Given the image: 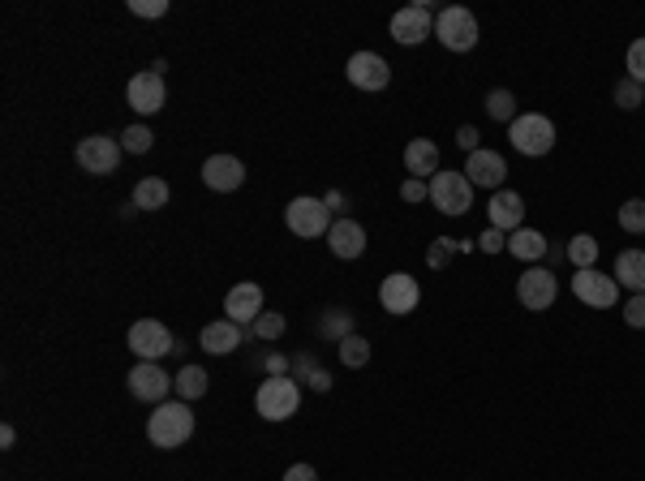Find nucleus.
Instances as JSON below:
<instances>
[{
	"label": "nucleus",
	"instance_id": "27",
	"mask_svg": "<svg viewBox=\"0 0 645 481\" xmlns=\"http://www.w3.org/2000/svg\"><path fill=\"white\" fill-rule=\"evenodd\" d=\"M172 391L190 404V400H198V396H207V370L203 366H185L177 378H172Z\"/></svg>",
	"mask_w": 645,
	"mask_h": 481
},
{
	"label": "nucleus",
	"instance_id": "22",
	"mask_svg": "<svg viewBox=\"0 0 645 481\" xmlns=\"http://www.w3.org/2000/svg\"><path fill=\"white\" fill-rule=\"evenodd\" d=\"M198 344H203L211 357H224V353H233V348L241 344V327L228 323V318H220V323H207L203 335H198Z\"/></svg>",
	"mask_w": 645,
	"mask_h": 481
},
{
	"label": "nucleus",
	"instance_id": "12",
	"mask_svg": "<svg viewBox=\"0 0 645 481\" xmlns=\"http://www.w3.org/2000/svg\"><path fill=\"white\" fill-rule=\"evenodd\" d=\"M418 301H422V284L413 280L409 271H392L379 284V305H383L387 314H396V318L413 314V310H418Z\"/></svg>",
	"mask_w": 645,
	"mask_h": 481
},
{
	"label": "nucleus",
	"instance_id": "43",
	"mask_svg": "<svg viewBox=\"0 0 645 481\" xmlns=\"http://www.w3.org/2000/svg\"><path fill=\"white\" fill-rule=\"evenodd\" d=\"M310 387H314V391H327V387H332V374H327V370H314V374H310Z\"/></svg>",
	"mask_w": 645,
	"mask_h": 481
},
{
	"label": "nucleus",
	"instance_id": "35",
	"mask_svg": "<svg viewBox=\"0 0 645 481\" xmlns=\"http://www.w3.org/2000/svg\"><path fill=\"white\" fill-rule=\"evenodd\" d=\"M319 331H323V335H336V344H340L344 335H353V318L344 314V310H336V314H323V323H319Z\"/></svg>",
	"mask_w": 645,
	"mask_h": 481
},
{
	"label": "nucleus",
	"instance_id": "33",
	"mask_svg": "<svg viewBox=\"0 0 645 481\" xmlns=\"http://www.w3.org/2000/svg\"><path fill=\"white\" fill-rule=\"evenodd\" d=\"M284 327H289V323H284V314H276V310H263V314L254 318V335H258L263 344H267V340H280Z\"/></svg>",
	"mask_w": 645,
	"mask_h": 481
},
{
	"label": "nucleus",
	"instance_id": "11",
	"mask_svg": "<svg viewBox=\"0 0 645 481\" xmlns=\"http://www.w3.org/2000/svg\"><path fill=\"white\" fill-rule=\"evenodd\" d=\"M344 78H349L357 91L375 95V91H387V82H392V65H387L379 52H353L349 65H344Z\"/></svg>",
	"mask_w": 645,
	"mask_h": 481
},
{
	"label": "nucleus",
	"instance_id": "30",
	"mask_svg": "<svg viewBox=\"0 0 645 481\" xmlns=\"http://www.w3.org/2000/svg\"><path fill=\"white\" fill-rule=\"evenodd\" d=\"M620 228L633 232V237H645V198H628L620 207Z\"/></svg>",
	"mask_w": 645,
	"mask_h": 481
},
{
	"label": "nucleus",
	"instance_id": "42",
	"mask_svg": "<svg viewBox=\"0 0 645 481\" xmlns=\"http://www.w3.org/2000/svg\"><path fill=\"white\" fill-rule=\"evenodd\" d=\"M284 481H319V473H314V464H289Z\"/></svg>",
	"mask_w": 645,
	"mask_h": 481
},
{
	"label": "nucleus",
	"instance_id": "19",
	"mask_svg": "<svg viewBox=\"0 0 645 481\" xmlns=\"http://www.w3.org/2000/svg\"><path fill=\"white\" fill-rule=\"evenodd\" d=\"M486 215H491V228H499V232H508V237H512V232L525 224V198L516 194V189H495Z\"/></svg>",
	"mask_w": 645,
	"mask_h": 481
},
{
	"label": "nucleus",
	"instance_id": "7",
	"mask_svg": "<svg viewBox=\"0 0 645 481\" xmlns=\"http://www.w3.org/2000/svg\"><path fill=\"white\" fill-rule=\"evenodd\" d=\"M572 297L581 305H590V310H615V301H620V284H615V275L607 271H577L572 275Z\"/></svg>",
	"mask_w": 645,
	"mask_h": 481
},
{
	"label": "nucleus",
	"instance_id": "44",
	"mask_svg": "<svg viewBox=\"0 0 645 481\" xmlns=\"http://www.w3.org/2000/svg\"><path fill=\"white\" fill-rule=\"evenodd\" d=\"M13 443H18V434H13V426H5V430H0V447H5V451H9Z\"/></svg>",
	"mask_w": 645,
	"mask_h": 481
},
{
	"label": "nucleus",
	"instance_id": "6",
	"mask_svg": "<svg viewBox=\"0 0 645 481\" xmlns=\"http://www.w3.org/2000/svg\"><path fill=\"white\" fill-rule=\"evenodd\" d=\"M430 202H435V207L443 211V215H465L469 207H473V185H469V177L465 172H435V177H430Z\"/></svg>",
	"mask_w": 645,
	"mask_h": 481
},
{
	"label": "nucleus",
	"instance_id": "28",
	"mask_svg": "<svg viewBox=\"0 0 645 481\" xmlns=\"http://www.w3.org/2000/svg\"><path fill=\"white\" fill-rule=\"evenodd\" d=\"M486 112H491V121H499V125H512L516 116V95L508 91V86H495V91H486Z\"/></svg>",
	"mask_w": 645,
	"mask_h": 481
},
{
	"label": "nucleus",
	"instance_id": "4",
	"mask_svg": "<svg viewBox=\"0 0 645 481\" xmlns=\"http://www.w3.org/2000/svg\"><path fill=\"white\" fill-rule=\"evenodd\" d=\"M297 404H301V387L284 374L263 378V387H258V396H254V408L263 421H289L297 413Z\"/></svg>",
	"mask_w": 645,
	"mask_h": 481
},
{
	"label": "nucleus",
	"instance_id": "29",
	"mask_svg": "<svg viewBox=\"0 0 645 481\" xmlns=\"http://www.w3.org/2000/svg\"><path fill=\"white\" fill-rule=\"evenodd\" d=\"M366 361H370V340H366V335H357V331L344 335V340H340V366L362 370Z\"/></svg>",
	"mask_w": 645,
	"mask_h": 481
},
{
	"label": "nucleus",
	"instance_id": "39",
	"mask_svg": "<svg viewBox=\"0 0 645 481\" xmlns=\"http://www.w3.org/2000/svg\"><path fill=\"white\" fill-rule=\"evenodd\" d=\"M624 323L628 327H645V293H633V297H628V305H624Z\"/></svg>",
	"mask_w": 645,
	"mask_h": 481
},
{
	"label": "nucleus",
	"instance_id": "25",
	"mask_svg": "<svg viewBox=\"0 0 645 481\" xmlns=\"http://www.w3.org/2000/svg\"><path fill=\"white\" fill-rule=\"evenodd\" d=\"M508 254L512 258H521V262H538L542 254H547V237L534 228H516L512 237H508Z\"/></svg>",
	"mask_w": 645,
	"mask_h": 481
},
{
	"label": "nucleus",
	"instance_id": "18",
	"mask_svg": "<svg viewBox=\"0 0 645 481\" xmlns=\"http://www.w3.org/2000/svg\"><path fill=\"white\" fill-rule=\"evenodd\" d=\"M203 185L215 194H233V189L246 185V164L237 155H211L203 164Z\"/></svg>",
	"mask_w": 645,
	"mask_h": 481
},
{
	"label": "nucleus",
	"instance_id": "26",
	"mask_svg": "<svg viewBox=\"0 0 645 481\" xmlns=\"http://www.w3.org/2000/svg\"><path fill=\"white\" fill-rule=\"evenodd\" d=\"M564 254H568V262H572L577 271H590L594 262H598V254H602V245H598V237H590V232H577V237L568 241Z\"/></svg>",
	"mask_w": 645,
	"mask_h": 481
},
{
	"label": "nucleus",
	"instance_id": "14",
	"mask_svg": "<svg viewBox=\"0 0 645 481\" xmlns=\"http://www.w3.org/2000/svg\"><path fill=\"white\" fill-rule=\"evenodd\" d=\"M125 99H129V108H134L138 116H155L168 104L164 74H155V69H142V74H134V78H129V86H125Z\"/></svg>",
	"mask_w": 645,
	"mask_h": 481
},
{
	"label": "nucleus",
	"instance_id": "10",
	"mask_svg": "<svg viewBox=\"0 0 645 481\" xmlns=\"http://www.w3.org/2000/svg\"><path fill=\"white\" fill-rule=\"evenodd\" d=\"M555 297H559V280H555V271H547V267H529L521 280H516V301H521L525 310H534V314L551 310Z\"/></svg>",
	"mask_w": 645,
	"mask_h": 481
},
{
	"label": "nucleus",
	"instance_id": "45",
	"mask_svg": "<svg viewBox=\"0 0 645 481\" xmlns=\"http://www.w3.org/2000/svg\"><path fill=\"white\" fill-rule=\"evenodd\" d=\"M323 202H327V211H340L344 207V194H336V189H332V194H327Z\"/></svg>",
	"mask_w": 645,
	"mask_h": 481
},
{
	"label": "nucleus",
	"instance_id": "24",
	"mask_svg": "<svg viewBox=\"0 0 645 481\" xmlns=\"http://www.w3.org/2000/svg\"><path fill=\"white\" fill-rule=\"evenodd\" d=\"M168 198H172V189H168L164 177H142V181L134 185V207H138V211H164Z\"/></svg>",
	"mask_w": 645,
	"mask_h": 481
},
{
	"label": "nucleus",
	"instance_id": "13",
	"mask_svg": "<svg viewBox=\"0 0 645 481\" xmlns=\"http://www.w3.org/2000/svg\"><path fill=\"white\" fill-rule=\"evenodd\" d=\"M125 387H129V396L142 400V404H164L168 391H172V378L164 374L160 361H138V366L129 370Z\"/></svg>",
	"mask_w": 645,
	"mask_h": 481
},
{
	"label": "nucleus",
	"instance_id": "17",
	"mask_svg": "<svg viewBox=\"0 0 645 481\" xmlns=\"http://www.w3.org/2000/svg\"><path fill=\"white\" fill-rule=\"evenodd\" d=\"M263 314V288L258 284H233L224 297V318L237 327H254V318Z\"/></svg>",
	"mask_w": 645,
	"mask_h": 481
},
{
	"label": "nucleus",
	"instance_id": "34",
	"mask_svg": "<svg viewBox=\"0 0 645 481\" xmlns=\"http://www.w3.org/2000/svg\"><path fill=\"white\" fill-rule=\"evenodd\" d=\"M624 65H628V78L645 86V35L628 43V56H624Z\"/></svg>",
	"mask_w": 645,
	"mask_h": 481
},
{
	"label": "nucleus",
	"instance_id": "15",
	"mask_svg": "<svg viewBox=\"0 0 645 481\" xmlns=\"http://www.w3.org/2000/svg\"><path fill=\"white\" fill-rule=\"evenodd\" d=\"M392 39L400 43V48H418V43H426L430 35H435V18H430V5H409L392 13Z\"/></svg>",
	"mask_w": 645,
	"mask_h": 481
},
{
	"label": "nucleus",
	"instance_id": "40",
	"mask_svg": "<svg viewBox=\"0 0 645 481\" xmlns=\"http://www.w3.org/2000/svg\"><path fill=\"white\" fill-rule=\"evenodd\" d=\"M478 250H482V254H499V250H508V232L486 228L482 237H478Z\"/></svg>",
	"mask_w": 645,
	"mask_h": 481
},
{
	"label": "nucleus",
	"instance_id": "5",
	"mask_svg": "<svg viewBox=\"0 0 645 481\" xmlns=\"http://www.w3.org/2000/svg\"><path fill=\"white\" fill-rule=\"evenodd\" d=\"M284 224H289V232H297V237H327V232H332V211H327L323 198L301 194L284 207Z\"/></svg>",
	"mask_w": 645,
	"mask_h": 481
},
{
	"label": "nucleus",
	"instance_id": "21",
	"mask_svg": "<svg viewBox=\"0 0 645 481\" xmlns=\"http://www.w3.org/2000/svg\"><path fill=\"white\" fill-rule=\"evenodd\" d=\"M405 172L418 181H430L435 172H443V159H439V147L430 138H413L405 147Z\"/></svg>",
	"mask_w": 645,
	"mask_h": 481
},
{
	"label": "nucleus",
	"instance_id": "37",
	"mask_svg": "<svg viewBox=\"0 0 645 481\" xmlns=\"http://www.w3.org/2000/svg\"><path fill=\"white\" fill-rule=\"evenodd\" d=\"M129 13H134V18H164L168 0H129Z\"/></svg>",
	"mask_w": 645,
	"mask_h": 481
},
{
	"label": "nucleus",
	"instance_id": "38",
	"mask_svg": "<svg viewBox=\"0 0 645 481\" xmlns=\"http://www.w3.org/2000/svg\"><path fill=\"white\" fill-rule=\"evenodd\" d=\"M400 198L405 202H430V181H418V177L400 181Z\"/></svg>",
	"mask_w": 645,
	"mask_h": 481
},
{
	"label": "nucleus",
	"instance_id": "16",
	"mask_svg": "<svg viewBox=\"0 0 645 481\" xmlns=\"http://www.w3.org/2000/svg\"><path fill=\"white\" fill-rule=\"evenodd\" d=\"M465 177L473 189H504V177H508V164H504V155L499 151H473L465 159Z\"/></svg>",
	"mask_w": 645,
	"mask_h": 481
},
{
	"label": "nucleus",
	"instance_id": "31",
	"mask_svg": "<svg viewBox=\"0 0 645 481\" xmlns=\"http://www.w3.org/2000/svg\"><path fill=\"white\" fill-rule=\"evenodd\" d=\"M121 147L129 151V155H147L151 147H155V134L147 125H129L125 134H121Z\"/></svg>",
	"mask_w": 645,
	"mask_h": 481
},
{
	"label": "nucleus",
	"instance_id": "9",
	"mask_svg": "<svg viewBox=\"0 0 645 481\" xmlns=\"http://www.w3.org/2000/svg\"><path fill=\"white\" fill-rule=\"evenodd\" d=\"M121 155H125L121 142L104 138V134H91V138L78 142V164H82V172H91V177H112L121 164Z\"/></svg>",
	"mask_w": 645,
	"mask_h": 481
},
{
	"label": "nucleus",
	"instance_id": "46",
	"mask_svg": "<svg viewBox=\"0 0 645 481\" xmlns=\"http://www.w3.org/2000/svg\"><path fill=\"white\" fill-rule=\"evenodd\" d=\"M267 366H271V374L280 378V370H284V357H280V353H271V357H267Z\"/></svg>",
	"mask_w": 645,
	"mask_h": 481
},
{
	"label": "nucleus",
	"instance_id": "2",
	"mask_svg": "<svg viewBox=\"0 0 645 481\" xmlns=\"http://www.w3.org/2000/svg\"><path fill=\"white\" fill-rule=\"evenodd\" d=\"M508 142H512L516 155L542 159V155L555 151V125H551L542 112H521V116H516V121L508 125Z\"/></svg>",
	"mask_w": 645,
	"mask_h": 481
},
{
	"label": "nucleus",
	"instance_id": "1",
	"mask_svg": "<svg viewBox=\"0 0 645 481\" xmlns=\"http://www.w3.org/2000/svg\"><path fill=\"white\" fill-rule=\"evenodd\" d=\"M190 434H194V413H190V404L185 400H164L147 421V439H151V447H160V451L190 443Z\"/></svg>",
	"mask_w": 645,
	"mask_h": 481
},
{
	"label": "nucleus",
	"instance_id": "3",
	"mask_svg": "<svg viewBox=\"0 0 645 481\" xmlns=\"http://www.w3.org/2000/svg\"><path fill=\"white\" fill-rule=\"evenodd\" d=\"M435 39H439L448 52H473V48H478V18H473V9H465V5L439 9V18H435Z\"/></svg>",
	"mask_w": 645,
	"mask_h": 481
},
{
	"label": "nucleus",
	"instance_id": "23",
	"mask_svg": "<svg viewBox=\"0 0 645 481\" xmlns=\"http://www.w3.org/2000/svg\"><path fill=\"white\" fill-rule=\"evenodd\" d=\"M615 284L628 293H645V250H624L615 258Z\"/></svg>",
	"mask_w": 645,
	"mask_h": 481
},
{
	"label": "nucleus",
	"instance_id": "41",
	"mask_svg": "<svg viewBox=\"0 0 645 481\" xmlns=\"http://www.w3.org/2000/svg\"><path fill=\"white\" fill-rule=\"evenodd\" d=\"M456 147H461L465 155H473V151H482V134L473 125H461L456 129Z\"/></svg>",
	"mask_w": 645,
	"mask_h": 481
},
{
	"label": "nucleus",
	"instance_id": "8",
	"mask_svg": "<svg viewBox=\"0 0 645 481\" xmlns=\"http://www.w3.org/2000/svg\"><path fill=\"white\" fill-rule=\"evenodd\" d=\"M125 344H129V353H134L138 361H160L164 353H172V348H177L172 331L164 323H155V318H138V323L129 327Z\"/></svg>",
	"mask_w": 645,
	"mask_h": 481
},
{
	"label": "nucleus",
	"instance_id": "36",
	"mask_svg": "<svg viewBox=\"0 0 645 481\" xmlns=\"http://www.w3.org/2000/svg\"><path fill=\"white\" fill-rule=\"evenodd\" d=\"M452 254H456V241H452V237H439V241L426 250V262L439 271V267H448V258H452Z\"/></svg>",
	"mask_w": 645,
	"mask_h": 481
},
{
	"label": "nucleus",
	"instance_id": "32",
	"mask_svg": "<svg viewBox=\"0 0 645 481\" xmlns=\"http://www.w3.org/2000/svg\"><path fill=\"white\" fill-rule=\"evenodd\" d=\"M615 104H620L624 112L641 108V104H645V86L633 82V78H620V82H615Z\"/></svg>",
	"mask_w": 645,
	"mask_h": 481
},
{
	"label": "nucleus",
	"instance_id": "20",
	"mask_svg": "<svg viewBox=\"0 0 645 481\" xmlns=\"http://www.w3.org/2000/svg\"><path fill=\"white\" fill-rule=\"evenodd\" d=\"M327 250H332L340 262H353L366 254V228L357 220H336L332 232H327Z\"/></svg>",
	"mask_w": 645,
	"mask_h": 481
}]
</instances>
